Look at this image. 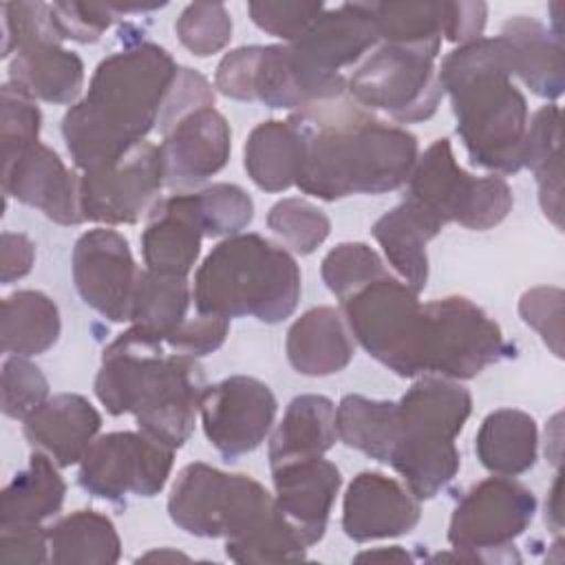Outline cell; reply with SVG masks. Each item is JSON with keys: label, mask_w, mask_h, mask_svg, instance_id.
<instances>
[{"label": "cell", "mask_w": 565, "mask_h": 565, "mask_svg": "<svg viewBox=\"0 0 565 565\" xmlns=\"http://www.w3.org/2000/svg\"><path fill=\"white\" fill-rule=\"evenodd\" d=\"M351 335L399 377L426 375L428 313L404 280L386 274L340 300Z\"/></svg>", "instance_id": "obj_6"}, {"label": "cell", "mask_w": 565, "mask_h": 565, "mask_svg": "<svg viewBox=\"0 0 565 565\" xmlns=\"http://www.w3.org/2000/svg\"><path fill=\"white\" fill-rule=\"evenodd\" d=\"M426 313V375L470 380L510 351L501 327L463 296L430 300Z\"/></svg>", "instance_id": "obj_12"}, {"label": "cell", "mask_w": 565, "mask_h": 565, "mask_svg": "<svg viewBox=\"0 0 565 565\" xmlns=\"http://www.w3.org/2000/svg\"><path fill=\"white\" fill-rule=\"evenodd\" d=\"M249 179L265 192L296 185L302 163L300 137L289 119H267L252 128L243 150Z\"/></svg>", "instance_id": "obj_31"}, {"label": "cell", "mask_w": 565, "mask_h": 565, "mask_svg": "<svg viewBox=\"0 0 565 565\" xmlns=\"http://www.w3.org/2000/svg\"><path fill=\"white\" fill-rule=\"evenodd\" d=\"M205 232L194 207V194H172L159 199L148 212L141 234V254L148 271L188 278Z\"/></svg>", "instance_id": "obj_22"}, {"label": "cell", "mask_w": 565, "mask_h": 565, "mask_svg": "<svg viewBox=\"0 0 565 565\" xmlns=\"http://www.w3.org/2000/svg\"><path fill=\"white\" fill-rule=\"evenodd\" d=\"M179 42L196 57L218 53L232 40V18L221 2H192L177 18Z\"/></svg>", "instance_id": "obj_45"}, {"label": "cell", "mask_w": 565, "mask_h": 565, "mask_svg": "<svg viewBox=\"0 0 565 565\" xmlns=\"http://www.w3.org/2000/svg\"><path fill=\"white\" fill-rule=\"evenodd\" d=\"M486 18L488 7L483 2H446L444 38L459 44L479 40L486 26Z\"/></svg>", "instance_id": "obj_54"}, {"label": "cell", "mask_w": 565, "mask_h": 565, "mask_svg": "<svg viewBox=\"0 0 565 565\" xmlns=\"http://www.w3.org/2000/svg\"><path fill=\"white\" fill-rule=\"evenodd\" d=\"M0 554L7 563L40 565L49 561V530L42 523L0 525Z\"/></svg>", "instance_id": "obj_53"}, {"label": "cell", "mask_w": 565, "mask_h": 565, "mask_svg": "<svg viewBox=\"0 0 565 565\" xmlns=\"http://www.w3.org/2000/svg\"><path fill=\"white\" fill-rule=\"evenodd\" d=\"M214 106V88L212 84L194 68L179 66V73L174 77V84L166 97L161 117H159V130L168 132L181 117Z\"/></svg>", "instance_id": "obj_51"}, {"label": "cell", "mask_w": 565, "mask_h": 565, "mask_svg": "<svg viewBox=\"0 0 565 565\" xmlns=\"http://www.w3.org/2000/svg\"><path fill=\"white\" fill-rule=\"evenodd\" d=\"M2 188L4 194L38 207L60 225L84 223L79 177L64 166L53 148L40 141L2 168Z\"/></svg>", "instance_id": "obj_19"}, {"label": "cell", "mask_w": 565, "mask_h": 565, "mask_svg": "<svg viewBox=\"0 0 565 565\" xmlns=\"http://www.w3.org/2000/svg\"><path fill=\"white\" fill-rule=\"evenodd\" d=\"M523 168H530L539 185V203L545 216L561 230L563 223V170H561V108L547 104L527 121Z\"/></svg>", "instance_id": "obj_36"}, {"label": "cell", "mask_w": 565, "mask_h": 565, "mask_svg": "<svg viewBox=\"0 0 565 565\" xmlns=\"http://www.w3.org/2000/svg\"><path fill=\"white\" fill-rule=\"evenodd\" d=\"M247 11L258 29L265 33L294 42L298 40L324 11L320 2H249Z\"/></svg>", "instance_id": "obj_48"}, {"label": "cell", "mask_w": 565, "mask_h": 565, "mask_svg": "<svg viewBox=\"0 0 565 565\" xmlns=\"http://www.w3.org/2000/svg\"><path fill=\"white\" fill-rule=\"evenodd\" d=\"M371 11L384 44L439 53L446 2H371Z\"/></svg>", "instance_id": "obj_38"}, {"label": "cell", "mask_w": 565, "mask_h": 565, "mask_svg": "<svg viewBox=\"0 0 565 565\" xmlns=\"http://www.w3.org/2000/svg\"><path fill=\"white\" fill-rule=\"evenodd\" d=\"M102 428L99 411L77 393H60L38 406L22 426L26 441L60 468L79 463Z\"/></svg>", "instance_id": "obj_23"}, {"label": "cell", "mask_w": 565, "mask_h": 565, "mask_svg": "<svg viewBox=\"0 0 565 565\" xmlns=\"http://www.w3.org/2000/svg\"><path fill=\"white\" fill-rule=\"evenodd\" d=\"M49 399V382L40 366L22 355H11L2 364V413L11 419H26Z\"/></svg>", "instance_id": "obj_47"}, {"label": "cell", "mask_w": 565, "mask_h": 565, "mask_svg": "<svg viewBox=\"0 0 565 565\" xmlns=\"http://www.w3.org/2000/svg\"><path fill=\"white\" fill-rule=\"evenodd\" d=\"M388 463L402 475L415 499H433L459 472L461 457L455 439L399 433Z\"/></svg>", "instance_id": "obj_34"}, {"label": "cell", "mask_w": 565, "mask_h": 565, "mask_svg": "<svg viewBox=\"0 0 565 565\" xmlns=\"http://www.w3.org/2000/svg\"><path fill=\"white\" fill-rule=\"evenodd\" d=\"M113 18L115 13L108 4L51 2V20L60 40H73L79 44L97 42L113 24Z\"/></svg>", "instance_id": "obj_50"}, {"label": "cell", "mask_w": 565, "mask_h": 565, "mask_svg": "<svg viewBox=\"0 0 565 565\" xmlns=\"http://www.w3.org/2000/svg\"><path fill=\"white\" fill-rule=\"evenodd\" d=\"M214 88L238 102H260L269 108H307V97L289 64L287 44H252L223 55Z\"/></svg>", "instance_id": "obj_17"}, {"label": "cell", "mask_w": 565, "mask_h": 565, "mask_svg": "<svg viewBox=\"0 0 565 565\" xmlns=\"http://www.w3.org/2000/svg\"><path fill=\"white\" fill-rule=\"evenodd\" d=\"M475 452L486 470L516 477L536 463L539 428L532 415L519 408H499L486 415L475 437Z\"/></svg>", "instance_id": "obj_30"}, {"label": "cell", "mask_w": 565, "mask_h": 565, "mask_svg": "<svg viewBox=\"0 0 565 565\" xmlns=\"http://www.w3.org/2000/svg\"><path fill=\"white\" fill-rule=\"evenodd\" d=\"M230 320L223 316L199 313L196 318H185L172 333L166 335V344L174 353L201 358L214 353L227 338Z\"/></svg>", "instance_id": "obj_52"}, {"label": "cell", "mask_w": 565, "mask_h": 565, "mask_svg": "<svg viewBox=\"0 0 565 565\" xmlns=\"http://www.w3.org/2000/svg\"><path fill=\"white\" fill-rule=\"evenodd\" d=\"M338 439L366 457L388 463L399 437L397 402L344 395L335 408Z\"/></svg>", "instance_id": "obj_37"}, {"label": "cell", "mask_w": 565, "mask_h": 565, "mask_svg": "<svg viewBox=\"0 0 565 565\" xmlns=\"http://www.w3.org/2000/svg\"><path fill=\"white\" fill-rule=\"evenodd\" d=\"M121 556L115 523L95 510H75L49 527V561L57 565H110Z\"/></svg>", "instance_id": "obj_35"}, {"label": "cell", "mask_w": 565, "mask_h": 565, "mask_svg": "<svg viewBox=\"0 0 565 565\" xmlns=\"http://www.w3.org/2000/svg\"><path fill=\"white\" fill-rule=\"evenodd\" d=\"M338 439L335 404L324 395H298L289 402L269 439V466L324 455Z\"/></svg>", "instance_id": "obj_29"}, {"label": "cell", "mask_w": 565, "mask_h": 565, "mask_svg": "<svg viewBox=\"0 0 565 565\" xmlns=\"http://www.w3.org/2000/svg\"><path fill=\"white\" fill-rule=\"evenodd\" d=\"M300 300L296 258L274 241L247 232L221 241L194 274V307L223 318L254 316L274 324Z\"/></svg>", "instance_id": "obj_5"}, {"label": "cell", "mask_w": 565, "mask_h": 565, "mask_svg": "<svg viewBox=\"0 0 565 565\" xmlns=\"http://www.w3.org/2000/svg\"><path fill=\"white\" fill-rule=\"evenodd\" d=\"M285 351L298 373L322 377L347 369L355 347L340 311L333 307H313L289 327Z\"/></svg>", "instance_id": "obj_24"}, {"label": "cell", "mask_w": 565, "mask_h": 565, "mask_svg": "<svg viewBox=\"0 0 565 565\" xmlns=\"http://www.w3.org/2000/svg\"><path fill=\"white\" fill-rule=\"evenodd\" d=\"M35 260V245L26 234L2 232L0 238V280L11 285L24 278Z\"/></svg>", "instance_id": "obj_55"}, {"label": "cell", "mask_w": 565, "mask_h": 565, "mask_svg": "<svg viewBox=\"0 0 565 565\" xmlns=\"http://www.w3.org/2000/svg\"><path fill=\"white\" fill-rule=\"evenodd\" d=\"M267 227L300 256L316 252L331 232L329 216L307 199L289 196L276 201L267 212Z\"/></svg>", "instance_id": "obj_41"}, {"label": "cell", "mask_w": 565, "mask_h": 565, "mask_svg": "<svg viewBox=\"0 0 565 565\" xmlns=\"http://www.w3.org/2000/svg\"><path fill=\"white\" fill-rule=\"evenodd\" d=\"M271 388L249 375H232L205 386L199 404L207 441L227 459L252 452L269 435L276 417Z\"/></svg>", "instance_id": "obj_15"}, {"label": "cell", "mask_w": 565, "mask_h": 565, "mask_svg": "<svg viewBox=\"0 0 565 565\" xmlns=\"http://www.w3.org/2000/svg\"><path fill=\"white\" fill-rule=\"evenodd\" d=\"M190 307V285L188 278L163 276L154 271H139L132 305L130 322L141 324L159 335L172 333L188 313Z\"/></svg>", "instance_id": "obj_39"}, {"label": "cell", "mask_w": 565, "mask_h": 565, "mask_svg": "<svg viewBox=\"0 0 565 565\" xmlns=\"http://www.w3.org/2000/svg\"><path fill=\"white\" fill-rule=\"evenodd\" d=\"M472 411V395L450 377L424 375L397 402L399 433L455 439Z\"/></svg>", "instance_id": "obj_26"}, {"label": "cell", "mask_w": 565, "mask_h": 565, "mask_svg": "<svg viewBox=\"0 0 565 565\" xmlns=\"http://www.w3.org/2000/svg\"><path fill=\"white\" fill-rule=\"evenodd\" d=\"M371 2H344L324 9L289 49V64L307 97V106L347 95L344 66L377 44Z\"/></svg>", "instance_id": "obj_10"}, {"label": "cell", "mask_w": 565, "mask_h": 565, "mask_svg": "<svg viewBox=\"0 0 565 565\" xmlns=\"http://www.w3.org/2000/svg\"><path fill=\"white\" fill-rule=\"evenodd\" d=\"M512 57V75L539 97L556 99L565 88L563 40L530 15H514L503 22L499 33Z\"/></svg>", "instance_id": "obj_25"}, {"label": "cell", "mask_w": 565, "mask_h": 565, "mask_svg": "<svg viewBox=\"0 0 565 565\" xmlns=\"http://www.w3.org/2000/svg\"><path fill=\"white\" fill-rule=\"evenodd\" d=\"M139 278L128 241L110 230L84 232L73 247V280L82 300L99 316L124 322L130 320L132 291Z\"/></svg>", "instance_id": "obj_16"}, {"label": "cell", "mask_w": 565, "mask_h": 565, "mask_svg": "<svg viewBox=\"0 0 565 565\" xmlns=\"http://www.w3.org/2000/svg\"><path fill=\"white\" fill-rule=\"evenodd\" d=\"M406 201L439 227L459 223L468 230H490L512 210V190L501 174H468L455 161L450 141L444 137L417 157L408 177Z\"/></svg>", "instance_id": "obj_8"}, {"label": "cell", "mask_w": 565, "mask_h": 565, "mask_svg": "<svg viewBox=\"0 0 565 565\" xmlns=\"http://www.w3.org/2000/svg\"><path fill=\"white\" fill-rule=\"evenodd\" d=\"M42 42H62L51 20L46 2H7L2 4V57Z\"/></svg>", "instance_id": "obj_46"}, {"label": "cell", "mask_w": 565, "mask_h": 565, "mask_svg": "<svg viewBox=\"0 0 565 565\" xmlns=\"http://www.w3.org/2000/svg\"><path fill=\"white\" fill-rule=\"evenodd\" d=\"M519 313L556 358L563 355V291L558 287L527 289L519 300Z\"/></svg>", "instance_id": "obj_49"}, {"label": "cell", "mask_w": 565, "mask_h": 565, "mask_svg": "<svg viewBox=\"0 0 565 565\" xmlns=\"http://www.w3.org/2000/svg\"><path fill=\"white\" fill-rule=\"evenodd\" d=\"M163 183L159 146L143 139L113 163L82 172L79 205L84 221L132 225L154 207Z\"/></svg>", "instance_id": "obj_14"}, {"label": "cell", "mask_w": 565, "mask_h": 565, "mask_svg": "<svg viewBox=\"0 0 565 565\" xmlns=\"http://www.w3.org/2000/svg\"><path fill=\"white\" fill-rule=\"evenodd\" d=\"M274 508V497L254 477L223 472L203 461L183 466L168 497L172 523L203 539H236L265 521Z\"/></svg>", "instance_id": "obj_7"}, {"label": "cell", "mask_w": 565, "mask_h": 565, "mask_svg": "<svg viewBox=\"0 0 565 565\" xmlns=\"http://www.w3.org/2000/svg\"><path fill=\"white\" fill-rule=\"evenodd\" d=\"M322 280L329 291L344 300L355 289L391 274L380 254L366 243H340L324 258L320 267Z\"/></svg>", "instance_id": "obj_42"}, {"label": "cell", "mask_w": 565, "mask_h": 565, "mask_svg": "<svg viewBox=\"0 0 565 565\" xmlns=\"http://www.w3.org/2000/svg\"><path fill=\"white\" fill-rule=\"evenodd\" d=\"M42 113L38 104L18 86L7 82L0 90V141L2 168L13 163L24 150L38 143Z\"/></svg>", "instance_id": "obj_44"}, {"label": "cell", "mask_w": 565, "mask_h": 565, "mask_svg": "<svg viewBox=\"0 0 565 565\" xmlns=\"http://www.w3.org/2000/svg\"><path fill=\"white\" fill-rule=\"evenodd\" d=\"M57 468L49 455L35 450L29 466L2 490L0 525L42 523L57 514L66 494V483Z\"/></svg>", "instance_id": "obj_33"}, {"label": "cell", "mask_w": 565, "mask_h": 565, "mask_svg": "<svg viewBox=\"0 0 565 565\" xmlns=\"http://www.w3.org/2000/svg\"><path fill=\"white\" fill-rule=\"evenodd\" d=\"M435 57L422 49L380 44L347 79V93L362 108L382 110L399 124L426 121L444 97Z\"/></svg>", "instance_id": "obj_11"}, {"label": "cell", "mask_w": 565, "mask_h": 565, "mask_svg": "<svg viewBox=\"0 0 565 565\" xmlns=\"http://www.w3.org/2000/svg\"><path fill=\"white\" fill-rule=\"evenodd\" d=\"M166 183L196 185L221 172L232 152L227 119L212 106L181 117L159 146Z\"/></svg>", "instance_id": "obj_20"}, {"label": "cell", "mask_w": 565, "mask_h": 565, "mask_svg": "<svg viewBox=\"0 0 565 565\" xmlns=\"http://www.w3.org/2000/svg\"><path fill=\"white\" fill-rule=\"evenodd\" d=\"M307 543L278 508L249 532L227 539L225 554L236 563H291L307 556Z\"/></svg>", "instance_id": "obj_40"}, {"label": "cell", "mask_w": 565, "mask_h": 565, "mask_svg": "<svg viewBox=\"0 0 565 565\" xmlns=\"http://www.w3.org/2000/svg\"><path fill=\"white\" fill-rule=\"evenodd\" d=\"M9 82L31 99L73 106L84 88V62L60 42L33 44L11 57Z\"/></svg>", "instance_id": "obj_27"}, {"label": "cell", "mask_w": 565, "mask_h": 565, "mask_svg": "<svg viewBox=\"0 0 565 565\" xmlns=\"http://www.w3.org/2000/svg\"><path fill=\"white\" fill-rule=\"evenodd\" d=\"M205 386L199 358L174 353L139 324L104 349L95 377V395L110 415L132 413L141 433L174 450L194 430Z\"/></svg>", "instance_id": "obj_3"}, {"label": "cell", "mask_w": 565, "mask_h": 565, "mask_svg": "<svg viewBox=\"0 0 565 565\" xmlns=\"http://www.w3.org/2000/svg\"><path fill=\"white\" fill-rule=\"evenodd\" d=\"M534 512L536 497L530 488L512 477H488L475 483L452 510L448 543L455 554H437L435 561H521L512 541L527 530Z\"/></svg>", "instance_id": "obj_9"}, {"label": "cell", "mask_w": 565, "mask_h": 565, "mask_svg": "<svg viewBox=\"0 0 565 565\" xmlns=\"http://www.w3.org/2000/svg\"><path fill=\"white\" fill-rule=\"evenodd\" d=\"M192 194L205 236L241 234L254 218L252 196L234 183H212Z\"/></svg>", "instance_id": "obj_43"}, {"label": "cell", "mask_w": 565, "mask_h": 565, "mask_svg": "<svg viewBox=\"0 0 565 565\" xmlns=\"http://www.w3.org/2000/svg\"><path fill=\"white\" fill-rule=\"evenodd\" d=\"M437 73L470 161L501 174L519 172L530 115L523 93L512 84L508 42L501 35H481L459 44Z\"/></svg>", "instance_id": "obj_4"}, {"label": "cell", "mask_w": 565, "mask_h": 565, "mask_svg": "<svg viewBox=\"0 0 565 565\" xmlns=\"http://www.w3.org/2000/svg\"><path fill=\"white\" fill-rule=\"evenodd\" d=\"M137 561H139V563H141V561H159V563H163V561H188V556L181 554V552H177V550L161 547V550H152V552L139 556Z\"/></svg>", "instance_id": "obj_58"}, {"label": "cell", "mask_w": 565, "mask_h": 565, "mask_svg": "<svg viewBox=\"0 0 565 565\" xmlns=\"http://www.w3.org/2000/svg\"><path fill=\"white\" fill-rule=\"evenodd\" d=\"M419 516V499L397 479L375 470L355 475L344 492L342 530L358 543L408 534Z\"/></svg>", "instance_id": "obj_18"}, {"label": "cell", "mask_w": 565, "mask_h": 565, "mask_svg": "<svg viewBox=\"0 0 565 565\" xmlns=\"http://www.w3.org/2000/svg\"><path fill=\"white\" fill-rule=\"evenodd\" d=\"M60 309L38 289H18L2 300L0 342L11 355H40L60 338Z\"/></svg>", "instance_id": "obj_32"}, {"label": "cell", "mask_w": 565, "mask_h": 565, "mask_svg": "<svg viewBox=\"0 0 565 565\" xmlns=\"http://www.w3.org/2000/svg\"><path fill=\"white\" fill-rule=\"evenodd\" d=\"M545 523L552 525L554 532H561L563 527V514H561V472L556 475L547 501H545Z\"/></svg>", "instance_id": "obj_56"}, {"label": "cell", "mask_w": 565, "mask_h": 565, "mask_svg": "<svg viewBox=\"0 0 565 565\" xmlns=\"http://www.w3.org/2000/svg\"><path fill=\"white\" fill-rule=\"evenodd\" d=\"M179 64L154 42H137L104 57L86 95L64 119L66 150L82 172L113 163L159 126Z\"/></svg>", "instance_id": "obj_2"}, {"label": "cell", "mask_w": 565, "mask_h": 565, "mask_svg": "<svg viewBox=\"0 0 565 565\" xmlns=\"http://www.w3.org/2000/svg\"><path fill=\"white\" fill-rule=\"evenodd\" d=\"M355 561H395V563H406V561H413V556L402 550L399 545H393V547H380V550H369V552H362L355 556Z\"/></svg>", "instance_id": "obj_57"}, {"label": "cell", "mask_w": 565, "mask_h": 565, "mask_svg": "<svg viewBox=\"0 0 565 565\" xmlns=\"http://www.w3.org/2000/svg\"><path fill=\"white\" fill-rule=\"evenodd\" d=\"M174 448L146 433L117 430L97 437L79 461V486L106 501L126 494L154 497L168 483Z\"/></svg>", "instance_id": "obj_13"}, {"label": "cell", "mask_w": 565, "mask_h": 565, "mask_svg": "<svg viewBox=\"0 0 565 565\" xmlns=\"http://www.w3.org/2000/svg\"><path fill=\"white\" fill-rule=\"evenodd\" d=\"M274 501L307 545L324 536L329 512L342 486L335 463L320 457L294 459L271 466Z\"/></svg>", "instance_id": "obj_21"}, {"label": "cell", "mask_w": 565, "mask_h": 565, "mask_svg": "<svg viewBox=\"0 0 565 565\" xmlns=\"http://www.w3.org/2000/svg\"><path fill=\"white\" fill-rule=\"evenodd\" d=\"M439 232L441 227L406 199L382 214L371 227V234L380 243L388 265L417 294L428 280L426 245Z\"/></svg>", "instance_id": "obj_28"}, {"label": "cell", "mask_w": 565, "mask_h": 565, "mask_svg": "<svg viewBox=\"0 0 565 565\" xmlns=\"http://www.w3.org/2000/svg\"><path fill=\"white\" fill-rule=\"evenodd\" d=\"M302 163L296 185L322 201L397 190L419 157L417 137L342 95L296 110Z\"/></svg>", "instance_id": "obj_1"}]
</instances>
